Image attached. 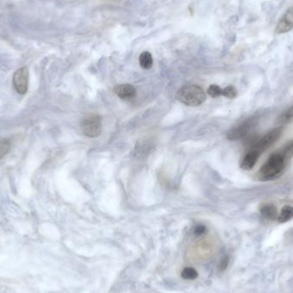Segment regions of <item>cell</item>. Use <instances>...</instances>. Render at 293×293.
<instances>
[{
    "instance_id": "6da1fadb",
    "label": "cell",
    "mask_w": 293,
    "mask_h": 293,
    "mask_svg": "<svg viewBox=\"0 0 293 293\" xmlns=\"http://www.w3.org/2000/svg\"><path fill=\"white\" fill-rule=\"evenodd\" d=\"M177 98L186 106H198L205 101L206 95L197 85H185L179 90Z\"/></svg>"
},
{
    "instance_id": "7a4b0ae2",
    "label": "cell",
    "mask_w": 293,
    "mask_h": 293,
    "mask_svg": "<svg viewBox=\"0 0 293 293\" xmlns=\"http://www.w3.org/2000/svg\"><path fill=\"white\" fill-rule=\"evenodd\" d=\"M286 160L280 152L271 154L267 162L260 170V173L264 179H273L281 175L286 165Z\"/></svg>"
},
{
    "instance_id": "3957f363",
    "label": "cell",
    "mask_w": 293,
    "mask_h": 293,
    "mask_svg": "<svg viewBox=\"0 0 293 293\" xmlns=\"http://www.w3.org/2000/svg\"><path fill=\"white\" fill-rule=\"evenodd\" d=\"M81 131L88 137H97L101 133V119L97 115H91L84 118L81 125Z\"/></svg>"
},
{
    "instance_id": "277c9868",
    "label": "cell",
    "mask_w": 293,
    "mask_h": 293,
    "mask_svg": "<svg viewBox=\"0 0 293 293\" xmlns=\"http://www.w3.org/2000/svg\"><path fill=\"white\" fill-rule=\"evenodd\" d=\"M281 132H282V128L280 127L273 129L253 145L252 149L258 151L260 154L261 152L266 150L269 146L277 142L279 136H281Z\"/></svg>"
},
{
    "instance_id": "5b68a950",
    "label": "cell",
    "mask_w": 293,
    "mask_h": 293,
    "mask_svg": "<svg viewBox=\"0 0 293 293\" xmlns=\"http://www.w3.org/2000/svg\"><path fill=\"white\" fill-rule=\"evenodd\" d=\"M13 85L18 94L25 95L29 87V70L27 67H22L16 71L13 76Z\"/></svg>"
},
{
    "instance_id": "8992f818",
    "label": "cell",
    "mask_w": 293,
    "mask_h": 293,
    "mask_svg": "<svg viewBox=\"0 0 293 293\" xmlns=\"http://www.w3.org/2000/svg\"><path fill=\"white\" fill-rule=\"evenodd\" d=\"M257 119L256 118H249L248 120L242 123L241 125L231 130L228 132V137L231 140H238L244 138L248 135L250 130L256 125Z\"/></svg>"
},
{
    "instance_id": "52a82bcc",
    "label": "cell",
    "mask_w": 293,
    "mask_h": 293,
    "mask_svg": "<svg viewBox=\"0 0 293 293\" xmlns=\"http://www.w3.org/2000/svg\"><path fill=\"white\" fill-rule=\"evenodd\" d=\"M293 28V6L287 10L282 18L279 20L276 27L275 32L277 33H284L289 32Z\"/></svg>"
},
{
    "instance_id": "ba28073f",
    "label": "cell",
    "mask_w": 293,
    "mask_h": 293,
    "mask_svg": "<svg viewBox=\"0 0 293 293\" xmlns=\"http://www.w3.org/2000/svg\"><path fill=\"white\" fill-rule=\"evenodd\" d=\"M114 92L119 98L123 99H133L136 95V88L130 84L117 85L114 88Z\"/></svg>"
},
{
    "instance_id": "9c48e42d",
    "label": "cell",
    "mask_w": 293,
    "mask_h": 293,
    "mask_svg": "<svg viewBox=\"0 0 293 293\" xmlns=\"http://www.w3.org/2000/svg\"><path fill=\"white\" fill-rule=\"evenodd\" d=\"M260 154V153L258 151L255 150V149L249 150L246 154L244 158L243 159L242 163H241V168L243 170H245V171L251 170L255 166V165L257 164Z\"/></svg>"
},
{
    "instance_id": "30bf717a",
    "label": "cell",
    "mask_w": 293,
    "mask_h": 293,
    "mask_svg": "<svg viewBox=\"0 0 293 293\" xmlns=\"http://www.w3.org/2000/svg\"><path fill=\"white\" fill-rule=\"evenodd\" d=\"M261 215L268 220H274L278 218V211L274 204H266L260 209Z\"/></svg>"
},
{
    "instance_id": "8fae6325",
    "label": "cell",
    "mask_w": 293,
    "mask_h": 293,
    "mask_svg": "<svg viewBox=\"0 0 293 293\" xmlns=\"http://www.w3.org/2000/svg\"><path fill=\"white\" fill-rule=\"evenodd\" d=\"M293 218V207L292 206H285L280 213L278 214L277 220L279 223H286L287 221L292 220Z\"/></svg>"
},
{
    "instance_id": "7c38bea8",
    "label": "cell",
    "mask_w": 293,
    "mask_h": 293,
    "mask_svg": "<svg viewBox=\"0 0 293 293\" xmlns=\"http://www.w3.org/2000/svg\"><path fill=\"white\" fill-rule=\"evenodd\" d=\"M140 65L145 70L150 69L153 65V58L150 52L148 51H143L139 57Z\"/></svg>"
},
{
    "instance_id": "4fadbf2b",
    "label": "cell",
    "mask_w": 293,
    "mask_h": 293,
    "mask_svg": "<svg viewBox=\"0 0 293 293\" xmlns=\"http://www.w3.org/2000/svg\"><path fill=\"white\" fill-rule=\"evenodd\" d=\"M280 153L284 155V157L286 158V160H288L293 155V140L290 141L289 143L286 144V146H284L282 150L280 151Z\"/></svg>"
},
{
    "instance_id": "5bb4252c",
    "label": "cell",
    "mask_w": 293,
    "mask_h": 293,
    "mask_svg": "<svg viewBox=\"0 0 293 293\" xmlns=\"http://www.w3.org/2000/svg\"><path fill=\"white\" fill-rule=\"evenodd\" d=\"M10 148H11V143L8 140L0 141V159H2L4 155L8 154Z\"/></svg>"
},
{
    "instance_id": "9a60e30c",
    "label": "cell",
    "mask_w": 293,
    "mask_h": 293,
    "mask_svg": "<svg viewBox=\"0 0 293 293\" xmlns=\"http://www.w3.org/2000/svg\"><path fill=\"white\" fill-rule=\"evenodd\" d=\"M208 94L212 98H217L222 96V88L218 85H211L208 89Z\"/></svg>"
},
{
    "instance_id": "2e32d148",
    "label": "cell",
    "mask_w": 293,
    "mask_h": 293,
    "mask_svg": "<svg viewBox=\"0 0 293 293\" xmlns=\"http://www.w3.org/2000/svg\"><path fill=\"white\" fill-rule=\"evenodd\" d=\"M222 96L229 99H233L237 96V89L233 86H228L222 89Z\"/></svg>"
},
{
    "instance_id": "e0dca14e",
    "label": "cell",
    "mask_w": 293,
    "mask_h": 293,
    "mask_svg": "<svg viewBox=\"0 0 293 293\" xmlns=\"http://www.w3.org/2000/svg\"><path fill=\"white\" fill-rule=\"evenodd\" d=\"M182 276L185 279H194L197 277V272L194 268H186L182 272Z\"/></svg>"
},
{
    "instance_id": "ac0fdd59",
    "label": "cell",
    "mask_w": 293,
    "mask_h": 293,
    "mask_svg": "<svg viewBox=\"0 0 293 293\" xmlns=\"http://www.w3.org/2000/svg\"><path fill=\"white\" fill-rule=\"evenodd\" d=\"M206 232V228L204 226H198L195 229V234L197 235V236H201V235L204 234Z\"/></svg>"
},
{
    "instance_id": "d6986e66",
    "label": "cell",
    "mask_w": 293,
    "mask_h": 293,
    "mask_svg": "<svg viewBox=\"0 0 293 293\" xmlns=\"http://www.w3.org/2000/svg\"><path fill=\"white\" fill-rule=\"evenodd\" d=\"M286 117L287 118H292V117H293V106L290 108L289 110L287 111Z\"/></svg>"
}]
</instances>
